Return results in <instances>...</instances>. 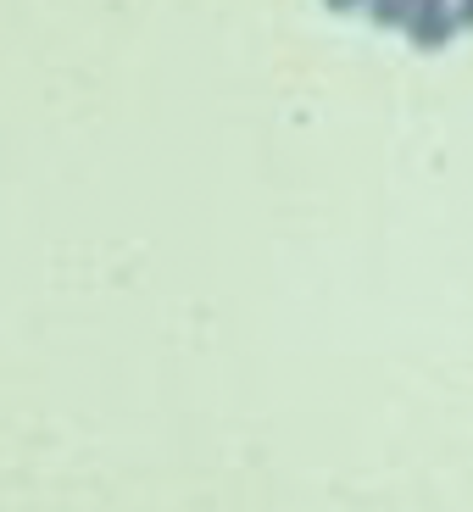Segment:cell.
Listing matches in <instances>:
<instances>
[{
  "instance_id": "1",
  "label": "cell",
  "mask_w": 473,
  "mask_h": 512,
  "mask_svg": "<svg viewBox=\"0 0 473 512\" xmlns=\"http://www.w3.org/2000/svg\"><path fill=\"white\" fill-rule=\"evenodd\" d=\"M334 6H351V0H334Z\"/></svg>"
}]
</instances>
